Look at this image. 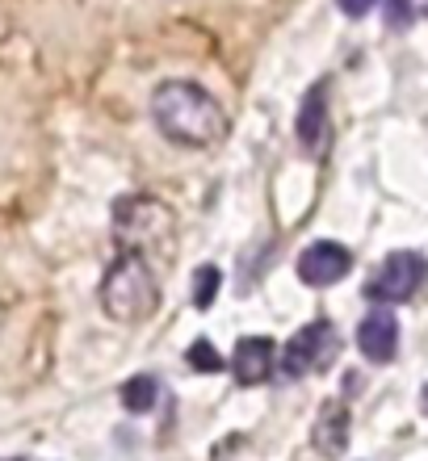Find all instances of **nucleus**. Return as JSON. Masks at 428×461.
Masks as SVG:
<instances>
[{
    "instance_id": "13",
    "label": "nucleus",
    "mask_w": 428,
    "mask_h": 461,
    "mask_svg": "<svg viewBox=\"0 0 428 461\" xmlns=\"http://www.w3.org/2000/svg\"><path fill=\"white\" fill-rule=\"evenodd\" d=\"M185 361L194 365L197 374H219V369H223V357H219V348H214L210 340L189 344V352H185Z\"/></svg>"
},
{
    "instance_id": "15",
    "label": "nucleus",
    "mask_w": 428,
    "mask_h": 461,
    "mask_svg": "<svg viewBox=\"0 0 428 461\" xmlns=\"http://www.w3.org/2000/svg\"><path fill=\"white\" fill-rule=\"evenodd\" d=\"M336 5H341V13H344V17H366V13L374 9L378 0H336Z\"/></svg>"
},
{
    "instance_id": "1",
    "label": "nucleus",
    "mask_w": 428,
    "mask_h": 461,
    "mask_svg": "<svg viewBox=\"0 0 428 461\" xmlns=\"http://www.w3.org/2000/svg\"><path fill=\"white\" fill-rule=\"evenodd\" d=\"M151 118L168 143L194 147V151L219 147L227 139V126H232L219 97H210L194 80H164L151 93Z\"/></svg>"
},
{
    "instance_id": "14",
    "label": "nucleus",
    "mask_w": 428,
    "mask_h": 461,
    "mask_svg": "<svg viewBox=\"0 0 428 461\" xmlns=\"http://www.w3.org/2000/svg\"><path fill=\"white\" fill-rule=\"evenodd\" d=\"M387 5H391V9H387V22H391V25H407V22H412V13H416V5H412V0H387Z\"/></svg>"
},
{
    "instance_id": "5",
    "label": "nucleus",
    "mask_w": 428,
    "mask_h": 461,
    "mask_svg": "<svg viewBox=\"0 0 428 461\" xmlns=\"http://www.w3.org/2000/svg\"><path fill=\"white\" fill-rule=\"evenodd\" d=\"M336 352H341L336 328L323 323V319H315V323H306V328H298L290 336V344H286V352H282V374L306 377V374H315V369H328Z\"/></svg>"
},
{
    "instance_id": "18",
    "label": "nucleus",
    "mask_w": 428,
    "mask_h": 461,
    "mask_svg": "<svg viewBox=\"0 0 428 461\" xmlns=\"http://www.w3.org/2000/svg\"><path fill=\"white\" fill-rule=\"evenodd\" d=\"M0 323H5V315H0Z\"/></svg>"
},
{
    "instance_id": "9",
    "label": "nucleus",
    "mask_w": 428,
    "mask_h": 461,
    "mask_svg": "<svg viewBox=\"0 0 428 461\" xmlns=\"http://www.w3.org/2000/svg\"><path fill=\"white\" fill-rule=\"evenodd\" d=\"M273 357H278V348H273L269 336H244V340L235 344V352H232L235 382H244V386L265 382V377L273 374Z\"/></svg>"
},
{
    "instance_id": "6",
    "label": "nucleus",
    "mask_w": 428,
    "mask_h": 461,
    "mask_svg": "<svg viewBox=\"0 0 428 461\" xmlns=\"http://www.w3.org/2000/svg\"><path fill=\"white\" fill-rule=\"evenodd\" d=\"M328 93H332L328 80H315V85L303 93V101H298V118H294V139H298V147H303V156H311V159L323 156L328 134H332Z\"/></svg>"
},
{
    "instance_id": "10",
    "label": "nucleus",
    "mask_w": 428,
    "mask_h": 461,
    "mask_svg": "<svg viewBox=\"0 0 428 461\" xmlns=\"http://www.w3.org/2000/svg\"><path fill=\"white\" fill-rule=\"evenodd\" d=\"M311 440H315L319 457H341L349 449V407L344 402H323L311 424Z\"/></svg>"
},
{
    "instance_id": "11",
    "label": "nucleus",
    "mask_w": 428,
    "mask_h": 461,
    "mask_svg": "<svg viewBox=\"0 0 428 461\" xmlns=\"http://www.w3.org/2000/svg\"><path fill=\"white\" fill-rule=\"evenodd\" d=\"M156 399H159V382L151 374H135L123 386V407L131 415H147L151 407H156Z\"/></svg>"
},
{
    "instance_id": "4",
    "label": "nucleus",
    "mask_w": 428,
    "mask_h": 461,
    "mask_svg": "<svg viewBox=\"0 0 428 461\" xmlns=\"http://www.w3.org/2000/svg\"><path fill=\"white\" fill-rule=\"evenodd\" d=\"M424 277H428V265L420 252H391L369 273L366 294H369V303H378V306H399L407 298H416Z\"/></svg>"
},
{
    "instance_id": "7",
    "label": "nucleus",
    "mask_w": 428,
    "mask_h": 461,
    "mask_svg": "<svg viewBox=\"0 0 428 461\" xmlns=\"http://www.w3.org/2000/svg\"><path fill=\"white\" fill-rule=\"evenodd\" d=\"M353 268V256L341 243H311L303 256H298V281L311 285V290H323V285H336V281L349 277Z\"/></svg>"
},
{
    "instance_id": "3",
    "label": "nucleus",
    "mask_w": 428,
    "mask_h": 461,
    "mask_svg": "<svg viewBox=\"0 0 428 461\" xmlns=\"http://www.w3.org/2000/svg\"><path fill=\"white\" fill-rule=\"evenodd\" d=\"M114 235L123 243V252H168L177 240V214L168 202L151 194H131L114 202Z\"/></svg>"
},
{
    "instance_id": "2",
    "label": "nucleus",
    "mask_w": 428,
    "mask_h": 461,
    "mask_svg": "<svg viewBox=\"0 0 428 461\" xmlns=\"http://www.w3.org/2000/svg\"><path fill=\"white\" fill-rule=\"evenodd\" d=\"M159 306V277L143 252H123L101 277V311L114 323H143Z\"/></svg>"
},
{
    "instance_id": "12",
    "label": "nucleus",
    "mask_w": 428,
    "mask_h": 461,
    "mask_svg": "<svg viewBox=\"0 0 428 461\" xmlns=\"http://www.w3.org/2000/svg\"><path fill=\"white\" fill-rule=\"evenodd\" d=\"M219 285H223V273L214 265H202V268H197L194 294H189L197 311H210V306H214V298H219Z\"/></svg>"
},
{
    "instance_id": "16",
    "label": "nucleus",
    "mask_w": 428,
    "mask_h": 461,
    "mask_svg": "<svg viewBox=\"0 0 428 461\" xmlns=\"http://www.w3.org/2000/svg\"><path fill=\"white\" fill-rule=\"evenodd\" d=\"M420 411L428 415V386H424V394H420Z\"/></svg>"
},
{
    "instance_id": "17",
    "label": "nucleus",
    "mask_w": 428,
    "mask_h": 461,
    "mask_svg": "<svg viewBox=\"0 0 428 461\" xmlns=\"http://www.w3.org/2000/svg\"><path fill=\"white\" fill-rule=\"evenodd\" d=\"M5 461H25V457H5Z\"/></svg>"
},
{
    "instance_id": "8",
    "label": "nucleus",
    "mask_w": 428,
    "mask_h": 461,
    "mask_svg": "<svg viewBox=\"0 0 428 461\" xmlns=\"http://www.w3.org/2000/svg\"><path fill=\"white\" fill-rule=\"evenodd\" d=\"M357 348L374 365L395 361V352H399V319L391 315V306H374V311L357 323Z\"/></svg>"
}]
</instances>
